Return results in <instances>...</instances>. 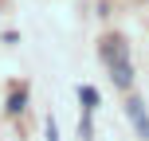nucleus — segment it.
<instances>
[{"label":"nucleus","instance_id":"obj_4","mask_svg":"<svg viewBox=\"0 0 149 141\" xmlns=\"http://www.w3.org/2000/svg\"><path fill=\"white\" fill-rule=\"evenodd\" d=\"M8 110H12V114H20V110H24V90H12V98H8Z\"/></svg>","mask_w":149,"mask_h":141},{"label":"nucleus","instance_id":"obj_5","mask_svg":"<svg viewBox=\"0 0 149 141\" xmlns=\"http://www.w3.org/2000/svg\"><path fill=\"white\" fill-rule=\"evenodd\" d=\"M47 141H59V129H55V122H47Z\"/></svg>","mask_w":149,"mask_h":141},{"label":"nucleus","instance_id":"obj_1","mask_svg":"<svg viewBox=\"0 0 149 141\" xmlns=\"http://www.w3.org/2000/svg\"><path fill=\"white\" fill-rule=\"evenodd\" d=\"M102 55H106V63H110V74H114V82H118V86H130V82H134V67H130L126 43H122L118 35H110V39L102 43Z\"/></svg>","mask_w":149,"mask_h":141},{"label":"nucleus","instance_id":"obj_2","mask_svg":"<svg viewBox=\"0 0 149 141\" xmlns=\"http://www.w3.org/2000/svg\"><path fill=\"white\" fill-rule=\"evenodd\" d=\"M126 118L134 122V133L141 137V141H149V114H145V102H141V98H130V102H126Z\"/></svg>","mask_w":149,"mask_h":141},{"label":"nucleus","instance_id":"obj_3","mask_svg":"<svg viewBox=\"0 0 149 141\" xmlns=\"http://www.w3.org/2000/svg\"><path fill=\"white\" fill-rule=\"evenodd\" d=\"M79 98H82V110H98V90L94 86H79Z\"/></svg>","mask_w":149,"mask_h":141}]
</instances>
